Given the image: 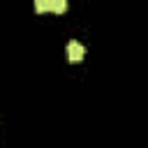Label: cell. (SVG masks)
Segmentation results:
<instances>
[{
    "instance_id": "obj_1",
    "label": "cell",
    "mask_w": 148,
    "mask_h": 148,
    "mask_svg": "<svg viewBox=\"0 0 148 148\" xmlns=\"http://www.w3.org/2000/svg\"><path fill=\"white\" fill-rule=\"evenodd\" d=\"M83 56H86V46L81 42H76V39L67 42V58H69V62H79V60H83Z\"/></svg>"
},
{
    "instance_id": "obj_2",
    "label": "cell",
    "mask_w": 148,
    "mask_h": 148,
    "mask_svg": "<svg viewBox=\"0 0 148 148\" xmlns=\"http://www.w3.org/2000/svg\"><path fill=\"white\" fill-rule=\"evenodd\" d=\"M65 9H67V2H65V0H49V12L62 14Z\"/></svg>"
},
{
    "instance_id": "obj_3",
    "label": "cell",
    "mask_w": 148,
    "mask_h": 148,
    "mask_svg": "<svg viewBox=\"0 0 148 148\" xmlns=\"http://www.w3.org/2000/svg\"><path fill=\"white\" fill-rule=\"evenodd\" d=\"M35 12H39V14L42 12H49V0H37L35 2Z\"/></svg>"
}]
</instances>
